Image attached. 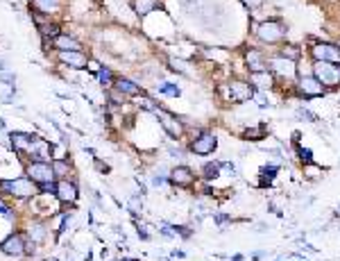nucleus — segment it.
I'll use <instances>...</instances> for the list:
<instances>
[{
  "mask_svg": "<svg viewBox=\"0 0 340 261\" xmlns=\"http://www.w3.org/2000/svg\"><path fill=\"white\" fill-rule=\"evenodd\" d=\"M306 54L311 62H327V64L340 66V46L334 41L311 39V44L306 46Z\"/></svg>",
  "mask_w": 340,
  "mask_h": 261,
  "instance_id": "423d86ee",
  "label": "nucleus"
},
{
  "mask_svg": "<svg viewBox=\"0 0 340 261\" xmlns=\"http://www.w3.org/2000/svg\"><path fill=\"white\" fill-rule=\"evenodd\" d=\"M27 154L32 157V162H48L50 154H52V146L48 141H43L41 136H36L34 143L30 146V150H27Z\"/></svg>",
  "mask_w": 340,
  "mask_h": 261,
  "instance_id": "6ab92c4d",
  "label": "nucleus"
},
{
  "mask_svg": "<svg viewBox=\"0 0 340 261\" xmlns=\"http://www.w3.org/2000/svg\"><path fill=\"white\" fill-rule=\"evenodd\" d=\"M286 36H288V25L279 16H266V18L254 23V28H252V39L257 41V46L268 50H277L281 44H286Z\"/></svg>",
  "mask_w": 340,
  "mask_h": 261,
  "instance_id": "f257e3e1",
  "label": "nucleus"
},
{
  "mask_svg": "<svg viewBox=\"0 0 340 261\" xmlns=\"http://www.w3.org/2000/svg\"><path fill=\"white\" fill-rule=\"evenodd\" d=\"M268 136V125L259 123V125H250L241 132V138L243 141H263Z\"/></svg>",
  "mask_w": 340,
  "mask_h": 261,
  "instance_id": "b1692460",
  "label": "nucleus"
},
{
  "mask_svg": "<svg viewBox=\"0 0 340 261\" xmlns=\"http://www.w3.org/2000/svg\"><path fill=\"white\" fill-rule=\"evenodd\" d=\"M229 261H245V254H241V252H236V254L229 256Z\"/></svg>",
  "mask_w": 340,
  "mask_h": 261,
  "instance_id": "a18cd8bd",
  "label": "nucleus"
},
{
  "mask_svg": "<svg viewBox=\"0 0 340 261\" xmlns=\"http://www.w3.org/2000/svg\"><path fill=\"white\" fill-rule=\"evenodd\" d=\"M159 234H161V236H166V238H175V236H177V234H175L173 222H159Z\"/></svg>",
  "mask_w": 340,
  "mask_h": 261,
  "instance_id": "c9c22d12",
  "label": "nucleus"
},
{
  "mask_svg": "<svg viewBox=\"0 0 340 261\" xmlns=\"http://www.w3.org/2000/svg\"><path fill=\"white\" fill-rule=\"evenodd\" d=\"M79 191H77V184L73 180H57V193L54 198L61 202V204H73L77 200Z\"/></svg>",
  "mask_w": 340,
  "mask_h": 261,
  "instance_id": "2eb2a0df",
  "label": "nucleus"
},
{
  "mask_svg": "<svg viewBox=\"0 0 340 261\" xmlns=\"http://www.w3.org/2000/svg\"><path fill=\"white\" fill-rule=\"evenodd\" d=\"M36 134H25V132H14L11 134V146H14V150L18 154H27V150H30V146L34 143Z\"/></svg>",
  "mask_w": 340,
  "mask_h": 261,
  "instance_id": "412c9836",
  "label": "nucleus"
},
{
  "mask_svg": "<svg viewBox=\"0 0 340 261\" xmlns=\"http://www.w3.org/2000/svg\"><path fill=\"white\" fill-rule=\"evenodd\" d=\"M52 170H54V175H57V180H68L70 166L64 162V159H54V162H52Z\"/></svg>",
  "mask_w": 340,
  "mask_h": 261,
  "instance_id": "473e14b6",
  "label": "nucleus"
},
{
  "mask_svg": "<svg viewBox=\"0 0 340 261\" xmlns=\"http://www.w3.org/2000/svg\"><path fill=\"white\" fill-rule=\"evenodd\" d=\"M218 150V134L213 130H200L197 134L188 136L186 141V152L193 157H211Z\"/></svg>",
  "mask_w": 340,
  "mask_h": 261,
  "instance_id": "39448f33",
  "label": "nucleus"
},
{
  "mask_svg": "<svg viewBox=\"0 0 340 261\" xmlns=\"http://www.w3.org/2000/svg\"><path fill=\"white\" fill-rule=\"evenodd\" d=\"M222 172H227V175L236 178V164H234V162H222Z\"/></svg>",
  "mask_w": 340,
  "mask_h": 261,
  "instance_id": "58836bf2",
  "label": "nucleus"
},
{
  "mask_svg": "<svg viewBox=\"0 0 340 261\" xmlns=\"http://www.w3.org/2000/svg\"><path fill=\"white\" fill-rule=\"evenodd\" d=\"M132 7H134V12H136L138 16H148L159 7V0H134Z\"/></svg>",
  "mask_w": 340,
  "mask_h": 261,
  "instance_id": "393cba45",
  "label": "nucleus"
},
{
  "mask_svg": "<svg viewBox=\"0 0 340 261\" xmlns=\"http://www.w3.org/2000/svg\"><path fill=\"white\" fill-rule=\"evenodd\" d=\"M197 182V172L186 164H177L168 170V186L175 188H193Z\"/></svg>",
  "mask_w": 340,
  "mask_h": 261,
  "instance_id": "9b49d317",
  "label": "nucleus"
},
{
  "mask_svg": "<svg viewBox=\"0 0 340 261\" xmlns=\"http://www.w3.org/2000/svg\"><path fill=\"white\" fill-rule=\"evenodd\" d=\"M295 154H297V159H300L302 166H309V164L316 162V154H313V150H311L309 146H302V143H295Z\"/></svg>",
  "mask_w": 340,
  "mask_h": 261,
  "instance_id": "a878e982",
  "label": "nucleus"
},
{
  "mask_svg": "<svg viewBox=\"0 0 340 261\" xmlns=\"http://www.w3.org/2000/svg\"><path fill=\"white\" fill-rule=\"evenodd\" d=\"M129 209H132L134 214H138L141 209H143V202L138 200V198H129Z\"/></svg>",
  "mask_w": 340,
  "mask_h": 261,
  "instance_id": "ea45409f",
  "label": "nucleus"
},
{
  "mask_svg": "<svg viewBox=\"0 0 340 261\" xmlns=\"http://www.w3.org/2000/svg\"><path fill=\"white\" fill-rule=\"evenodd\" d=\"M52 46L57 48V52H75V50H82V44L70 34H59L52 41Z\"/></svg>",
  "mask_w": 340,
  "mask_h": 261,
  "instance_id": "4be33fe9",
  "label": "nucleus"
},
{
  "mask_svg": "<svg viewBox=\"0 0 340 261\" xmlns=\"http://www.w3.org/2000/svg\"><path fill=\"white\" fill-rule=\"evenodd\" d=\"M220 175H222V162L220 159H209V162H204L202 168H200V172H197V178L207 184L220 180Z\"/></svg>",
  "mask_w": 340,
  "mask_h": 261,
  "instance_id": "dca6fc26",
  "label": "nucleus"
},
{
  "mask_svg": "<svg viewBox=\"0 0 340 261\" xmlns=\"http://www.w3.org/2000/svg\"><path fill=\"white\" fill-rule=\"evenodd\" d=\"M279 170H281V164H277V162L263 164V166L259 168V186H261V188H270L272 182H275V178L279 175Z\"/></svg>",
  "mask_w": 340,
  "mask_h": 261,
  "instance_id": "f3484780",
  "label": "nucleus"
},
{
  "mask_svg": "<svg viewBox=\"0 0 340 261\" xmlns=\"http://www.w3.org/2000/svg\"><path fill=\"white\" fill-rule=\"evenodd\" d=\"M268 64H270V73L277 78V89L284 86L293 94V84H295L297 75H300V64L293 60H286L281 57L279 52H268Z\"/></svg>",
  "mask_w": 340,
  "mask_h": 261,
  "instance_id": "7ed1b4c3",
  "label": "nucleus"
},
{
  "mask_svg": "<svg viewBox=\"0 0 340 261\" xmlns=\"http://www.w3.org/2000/svg\"><path fill=\"white\" fill-rule=\"evenodd\" d=\"M293 96H295L297 100H302V102H309V100L327 98L329 91H327L325 86H322V84L311 75V66H309V70H304L300 66V75H297L295 84H293Z\"/></svg>",
  "mask_w": 340,
  "mask_h": 261,
  "instance_id": "20e7f679",
  "label": "nucleus"
},
{
  "mask_svg": "<svg viewBox=\"0 0 340 261\" xmlns=\"http://www.w3.org/2000/svg\"><path fill=\"white\" fill-rule=\"evenodd\" d=\"M0 214H2L5 218H9V220H14V212L7 209V204H2V202H0Z\"/></svg>",
  "mask_w": 340,
  "mask_h": 261,
  "instance_id": "a19ab883",
  "label": "nucleus"
},
{
  "mask_svg": "<svg viewBox=\"0 0 340 261\" xmlns=\"http://www.w3.org/2000/svg\"><path fill=\"white\" fill-rule=\"evenodd\" d=\"M336 216H340V204H338V207H336Z\"/></svg>",
  "mask_w": 340,
  "mask_h": 261,
  "instance_id": "de8ad7c7",
  "label": "nucleus"
},
{
  "mask_svg": "<svg viewBox=\"0 0 340 261\" xmlns=\"http://www.w3.org/2000/svg\"><path fill=\"white\" fill-rule=\"evenodd\" d=\"M25 170H27V178L34 184H39V186H43L48 182H57V175H54L50 162H30Z\"/></svg>",
  "mask_w": 340,
  "mask_h": 261,
  "instance_id": "f8f14e48",
  "label": "nucleus"
},
{
  "mask_svg": "<svg viewBox=\"0 0 340 261\" xmlns=\"http://www.w3.org/2000/svg\"><path fill=\"white\" fill-rule=\"evenodd\" d=\"M14 75H11V73H0V82H2V84H14Z\"/></svg>",
  "mask_w": 340,
  "mask_h": 261,
  "instance_id": "79ce46f5",
  "label": "nucleus"
},
{
  "mask_svg": "<svg viewBox=\"0 0 340 261\" xmlns=\"http://www.w3.org/2000/svg\"><path fill=\"white\" fill-rule=\"evenodd\" d=\"M95 78H98V82L102 84L104 89H111L113 82H116V75H113V70L109 68V66H100L98 73H95Z\"/></svg>",
  "mask_w": 340,
  "mask_h": 261,
  "instance_id": "bb28decb",
  "label": "nucleus"
},
{
  "mask_svg": "<svg viewBox=\"0 0 340 261\" xmlns=\"http://www.w3.org/2000/svg\"><path fill=\"white\" fill-rule=\"evenodd\" d=\"M250 259H252V261H261V259H266V252H263V250L252 252V254H250Z\"/></svg>",
  "mask_w": 340,
  "mask_h": 261,
  "instance_id": "37998d69",
  "label": "nucleus"
},
{
  "mask_svg": "<svg viewBox=\"0 0 340 261\" xmlns=\"http://www.w3.org/2000/svg\"><path fill=\"white\" fill-rule=\"evenodd\" d=\"M232 222H234V216H232V214H222V212H216V214H213V225L227 227V225H232Z\"/></svg>",
  "mask_w": 340,
  "mask_h": 261,
  "instance_id": "f704fd0d",
  "label": "nucleus"
},
{
  "mask_svg": "<svg viewBox=\"0 0 340 261\" xmlns=\"http://www.w3.org/2000/svg\"><path fill=\"white\" fill-rule=\"evenodd\" d=\"M302 172H304V180H309V182H316L322 178V168L316 162L309 164V166H302Z\"/></svg>",
  "mask_w": 340,
  "mask_h": 261,
  "instance_id": "2f4dec72",
  "label": "nucleus"
},
{
  "mask_svg": "<svg viewBox=\"0 0 340 261\" xmlns=\"http://www.w3.org/2000/svg\"><path fill=\"white\" fill-rule=\"evenodd\" d=\"M59 62L68 68H86L89 66V57L82 52V50H75V52H57Z\"/></svg>",
  "mask_w": 340,
  "mask_h": 261,
  "instance_id": "aec40b11",
  "label": "nucleus"
},
{
  "mask_svg": "<svg viewBox=\"0 0 340 261\" xmlns=\"http://www.w3.org/2000/svg\"><path fill=\"white\" fill-rule=\"evenodd\" d=\"M247 80H250V84L259 94H270V91L277 89V78L270 70H266V73H252V75H247Z\"/></svg>",
  "mask_w": 340,
  "mask_h": 261,
  "instance_id": "4468645a",
  "label": "nucleus"
},
{
  "mask_svg": "<svg viewBox=\"0 0 340 261\" xmlns=\"http://www.w3.org/2000/svg\"><path fill=\"white\" fill-rule=\"evenodd\" d=\"M0 191L9 193L14 198H34L39 196V184H34L30 178H18V180H2Z\"/></svg>",
  "mask_w": 340,
  "mask_h": 261,
  "instance_id": "9d476101",
  "label": "nucleus"
},
{
  "mask_svg": "<svg viewBox=\"0 0 340 261\" xmlns=\"http://www.w3.org/2000/svg\"><path fill=\"white\" fill-rule=\"evenodd\" d=\"M157 94L170 96V98H179V96H182V89H179L175 82H159L157 84Z\"/></svg>",
  "mask_w": 340,
  "mask_h": 261,
  "instance_id": "cd10ccee",
  "label": "nucleus"
},
{
  "mask_svg": "<svg viewBox=\"0 0 340 261\" xmlns=\"http://www.w3.org/2000/svg\"><path fill=\"white\" fill-rule=\"evenodd\" d=\"M111 89H116L118 94H123L125 98H129V100L138 98V96L143 94V89H141V86H138L134 80H129V78H116V82H113Z\"/></svg>",
  "mask_w": 340,
  "mask_h": 261,
  "instance_id": "a211bd4d",
  "label": "nucleus"
},
{
  "mask_svg": "<svg viewBox=\"0 0 340 261\" xmlns=\"http://www.w3.org/2000/svg\"><path fill=\"white\" fill-rule=\"evenodd\" d=\"M275 261H286V259H284V256H279V259H275Z\"/></svg>",
  "mask_w": 340,
  "mask_h": 261,
  "instance_id": "09e8293b",
  "label": "nucleus"
},
{
  "mask_svg": "<svg viewBox=\"0 0 340 261\" xmlns=\"http://www.w3.org/2000/svg\"><path fill=\"white\" fill-rule=\"evenodd\" d=\"M291 259L293 261H311V259H306V256H302V254H291Z\"/></svg>",
  "mask_w": 340,
  "mask_h": 261,
  "instance_id": "49530a36",
  "label": "nucleus"
},
{
  "mask_svg": "<svg viewBox=\"0 0 340 261\" xmlns=\"http://www.w3.org/2000/svg\"><path fill=\"white\" fill-rule=\"evenodd\" d=\"M2 68H5V64H2V62H0V70H2Z\"/></svg>",
  "mask_w": 340,
  "mask_h": 261,
  "instance_id": "8fccbe9b",
  "label": "nucleus"
},
{
  "mask_svg": "<svg viewBox=\"0 0 340 261\" xmlns=\"http://www.w3.org/2000/svg\"><path fill=\"white\" fill-rule=\"evenodd\" d=\"M295 116L300 120H306V123H318V120H320V118H318V114L311 112V109H306L304 104H300V107L295 109Z\"/></svg>",
  "mask_w": 340,
  "mask_h": 261,
  "instance_id": "72a5a7b5",
  "label": "nucleus"
},
{
  "mask_svg": "<svg viewBox=\"0 0 340 261\" xmlns=\"http://www.w3.org/2000/svg\"><path fill=\"white\" fill-rule=\"evenodd\" d=\"M263 2H266V0H241V5L245 7L250 14H252V12H257V10H261Z\"/></svg>",
  "mask_w": 340,
  "mask_h": 261,
  "instance_id": "e433bc0d",
  "label": "nucleus"
},
{
  "mask_svg": "<svg viewBox=\"0 0 340 261\" xmlns=\"http://www.w3.org/2000/svg\"><path fill=\"white\" fill-rule=\"evenodd\" d=\"M241 52H243L241 60H243V64H245L247 75H252V73H266V70H270L266 48H261V46H257V44H245L241 48Z\"/></svg>",
  "mask_w": 340,
  "mask_h": 261,
  "instance_id": "0eeeda50",
  "label": "nucleus"
},
{
  "mask_svg": "<svg viewBox=\"0 0 340 261\" xmlns=\"http://www.w3.org/2000/svg\"><path fill=\"white\" fill-rule=\"evenodd\" d=\"M275 52H279L281 57H286V60L297 62V64H300L302 57H304V48H302V44H281Z\"/></svg>",
  "mask_w": 340,
  "mask_h": 261,
  "instance_id": "5701e85b",
  "label": "nucleus"
},
{
  "mask_svg": "<svg viewBox=\"0 0 340 261\" xmlns=\"http://www.w3.org/2000/svg\"><path fill=\"white\" fill-rule=\"evenodd\" d=\"M216 94L220 96V100L229 107H238V104L252 102L254 96H257V89L250 84V80L245 78H227L222 80L220 84L216 86Z\"/></svg>",
  "mask_w": 340,
  "mask_h": 261,
  "instance_id": "f03ea898",
  "label": "nucleus"
},
{
  "mask_svg": "<svg viewBox=\"0 0 340 261\" xmlns=\"http://www.w3.org/2000/svg\"><path fill=\"white\" fill-rule=\"evenodd\" d=\"M154 116H157L163 134H168L173 141H182V138L186 136V125H184L182 116H175V114L166 112V109H161V107L154 109Z\"/></svg>",
  "mask_w": 340,
  "mask_h": 261,
  "instance_id": "1a4fd4ad",
  "label": "nucleus"
},
{
  "mask_svg": "<svg viewBox=\"0 0 340 261\" xmlns=\"http://www.w3.org/2000/svg\"><path fill=\"white\" fill-rule=\"evenodd\" d=\"M311 75H313L329 94L340 89V66L327 64V62H311Z\"/></svg>",
  "mask_w": 340,
  "mask_h": 261,
  "instance_id": "6e6552de",
  "label": "nucleus"
},
{
  "mask_svg": "<svg viewBox=\"0 0 340 261\" xmlns=\"http://www.w3.org/2000/svg\"><path fill=\"white\" fill-rule=\"evenodd\" d=\"M136 234L143 238V241H150V238H152V234H150L148 225H145L143 220H136Z\"/></svg>",
  "mask_w": 340,
  "mask_h": 261,
  "instance_id": "4c0bfd02",
  "label": "nucleus"
},
{
  "mask_svg": "<svg viewBox=\"0 0 340 261\" xmlns=\"http://www.w3.org/2000/svg\"><path fill=\"white\" fill-rule=\"evenodd\" d=\"M170 256H173V259H186V252L184 250H173L170 252Z\"/></svg>",
  "mask_w": 340,
  "mask_h": 261,
  "instance_id": "c03bdc74",
  "label": "nucleus"
},
{
  "mask_svg": "<svg viewBox=\"0 0 340 261\" xmlns=\"http://www.w3.org/2000/svg\"><path fill=\"white\" fill-rule=\"evenodd\" d=\"M25 250H27V238L23 234H18V232L9 234L5 241L0 243V252H5L9 256H23Z\"/></svg>",
  "mask_w": 340,
  "mask_h": 261,
  "instance_id": "ddd939ff",
  "label": "nucleus"
},
{
  "mask_svg": "<svg viewBox=\"0 0 340 261\" xmlns=\"http://www.w3.org/2000/svg\"><path fill=\"white\" fill-rule=\"evenodd\" d=\"M113 261H127V259H113Z\"/></svg>",
  "mask_w": 340,
  "mask_h": 261,
  "instance_id": "3c124183",
  "label": "nucleus"
},
{
  "mask_svg": "<svg viewBox=\"0 0 340 261\" xmlns=\"http://www.w3.org/2000/svg\"><path fill=\"white\" fill-rule=\"evenodd\" d=\"M61 0H34V7L39 12H45V14H54V12L59 10Z\"/></svg>",
  "mask_w": 340,
  "mask_h": 261,
  "instance_id": "c756f323",
  "label": "nucleus"
},
{
  "mask_svg": "<svg viewBox=\"0 0 340 261\" xmlns=\"http://www.w3.org/2000/svg\"><path fill=\"white\" fill-rule=\"evenodd\" d=\"M27 234H30V241H32V243H43V241H45V225H41V222H34V225H30Z\"/></svg>",
  "mask_w": 340,
  "mask_h": 261,
  "instance_id": "7c9ffc66",
  "label": "nucleus"
},
{
  "mask_svg": "<svg viewBox=\"0 0 340 261\" xmlns=\"http://www.w3.org/2000/svg\"><path fill=\"white\" fill-rule=\"evenodd\" d=\"M39 32H41V36H43V39H52V41L61 34L59 25H57V23H39Z\"/></svg>",
  "mask_w": 340,
  "mask_h": 261,
  "instance_id": "c85d7f7f",
  "label": "nucleus"
}]
</instances>
